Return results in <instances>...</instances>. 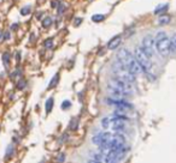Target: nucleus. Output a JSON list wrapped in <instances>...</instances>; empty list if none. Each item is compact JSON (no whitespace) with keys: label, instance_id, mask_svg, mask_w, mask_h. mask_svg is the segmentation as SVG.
<instances>
[{"label":"nucleus","instance_id":"24","mask_svg":"<svg viewBox=\"0 0 176 163\" xmlns=\"http://www.w3.org/2000/svg\"><path fill=\"white\" fill-rule=\"evenodd\" d=\"M64 9H65V7H64L63 5H60V4H59V5H58V13H59V14H60V13H63Z\"/></svg>","mask_w":176,"mask_h":163},{"label":"nucleus","instance_id":"7","mask_svg":"<svg viewBox=\"0 0 176 163\" xmlns=\"http://www.w3.org/2000/svg\"><path fill=\"white\" fill-rule=\"evenodd\" d=\"M121 36L120 35H117V36H115V37H112L110 41H109V43H108V48L111 49V51H113V49H116L120 43H121Z\"/></svg>","mask_w":176,"mask_h":163},{"label":"nucleus","instance_id":"30","mask_svg":"<svg viewBox=\"0 0 176 163\" xmlns=\"http://www.w3.org/2000/svg\"><path fill=\"white\" fill-rule=\"evenodd\" d=\"M64 160V156H59V158H58V161H63Z\"/></svg>","mask_w":176,"mask_h":163},{"label":"nucleus","instance_id":"6","mask_svg":"<svg viewBox=\"0 0 176 163\" xmlns=\"http://www.w3.org/2000/svg\"><path fill=\"white\" fill-rule=\"evenodd\" d=\"M141 47H143V51L150 55L151 58L157 53V51H156V41H154L153 37L150 36V35H148V36H145L143 39V44H141Z\"/></svg>","mask_w":176,"mask_h":163},{"label":"nucleus","instance_id":"4","mask_svg":"<svg viewBox=\"0 0 176 163\" xmlns=\"http://www.w3.org/2000/svg\"><path fill=\"white\" fill-rule=\"evenodd\" d=\"M112 72H113V75L117 77V78L123 79V80H125V82H128L130 84H134L135 80H136L135 79V75H133L130 71H128L120 60H116L113 63V65H112Z\"/></svg>","mask_w":176,"mask_h":163},{"label":"nucleus","instance_id":"16","mask_svg":"<svg viewBox=\"0 0 176 163\" xmlns=\"http://www.w3.org/2000/svg\"><path fill=\"white\" fill-rule=\"evenodd\" d=\"M51 25H52V18L51 17H46L42 21V26L44 28H50Z\"/></svg>","mask_w":176,"mask_h":163},{"label":"nucleus","instance_id":"11","mask_svg":"<svg viewBox=\"0 0 176 163\" xmlns=\"http://www.w3.org/2000/svg\"><path fill=\"white\" fill-rule=\"evenodd\" d=\"M170 53L176 54V34L170 39Z\"/></svg>","mask_w":176,"mask_h":163},{"label":"nucleus","instance_id":"31","mask_svg":"<svg viewBox=\"0 0 176 163\" xmlns=\"http://www.w3.org/2000/svg\"><path fill=\"white\" fill-rule=\"evenodd\" d=\"M1 40H2V33L0 31V41H1Z\"/></svg>","mask_w":176,"mask_h":163},{"label":"nucleus","instance_id":"2","mask_svg":"<svg viewBox=\"0 0 176 163\" xmlns=\"http://www.w3.org/2000/svg\"><path fill=\"white\" fill-rule=\"evenodd\" d=\"M156 51L157 53L162 55V56H168L170 54V39L166 36L164 31H159L157 33L156 37Z\"/></svg>","mask_w":176,"mask_h":163},{"label":"nucleus","instance_id":"26","mask_svg":"<svg viewBox=\"0 0 176 163\" xmlns=\"http://www.w3.org/2000/svg\"><path fill=\"white\" fill-rule=\"evenodd\" d=\"M82 22V19H81V18H76V19H75V25H78V24H80V23Z\"/></svg>","mask_w":176,"mask_h":163},{"label":"nucleus","instance_id":"21","mask_svg":"<svg viewBox=\"0 0 176 163\" xmlns=\"http://www.w3.org/2000/svg\"><path fill=\"white\" fill-rule=\"evenodd\" d=\"M12 152H13V146L10 145L9 148H7V150H6V157H9V156H11Z\"/></svg>","mask_w":176,"mask_h":163},{"label":"nucleus","instance_id":"5","mask_svg":"<svg viewBox=\"0 0 176 163\" xmlns=\"http://www.w3.org/2000/svg\"><path fill=\"white\" fill-rule=\"evenodd\" d=\"M109 85L117 88L118 90L123 91L127 96H129V95L133 94V84L125 82V80H123V79H120V78H117V77H115V78L111 79L110 82H109Z\"/></svg>","mask_w":176,"mask_h":163},{"label":"nucleus","instance_id":"14","mask_svg":"<svg viewBox=\"0 0 176 163\" xmlns=\"http://www.w3.org/2000/svg\"><path fill=\"white\" fill-rule=\"evenodd\" d=\"M52 107H53V98L51 97L46 101V113H50Z\"/></svg>","mask_w":176,"mask_h":163},{"label":"nucleus","instance_id":"15","mask_svg":"<svg viewBox=\"0 0 176 163\" xmlns=\"http://www.w3.org/2000/svg\"><path fill=\"white\" fill-rule=\"evenodd\" d=\"M105 19V16L104 14H94L93 17H92V21L95 23H99L101 21H104Z\"/></svg>","mask_w":176,"mask_h":163},{"label":"nucleus","instance_id":"13","mask_svg":"<svg viewBox=\"0 0 176 163\" xmlns=\"http://www.w3.org/2000/svg\"><path fill=\"white\" fill-rule=\"evenodd\" d=\"M58 80H59V75H55L53 77V79L50 82V84H48V89H52V88H55L57 84H58Z\"/></svg>","mask_w":176,"mask_h":163},{"label":"nucleus","instance_id":"9","mask_svg":"<svg viewBox=\"0 0 176 163\" xmlns=\"http://www.w3.org/2000/svg\"><path fill=\"white\" fill-rule=\"evenodd\" d=\"M168 7H169L168 4H165V5H159V6L154 10V14H162V13H164V12L168 10Z\"/></svg>","mask_w":176,"mask_h":163},{"label":"nucleus","instance_id":"25","mask_svg":"<svg viewBox=\"0 0 176 163\" xmlns=\"http://www.w3.org/2000/svg\"><path fill=\"white\" fill-rule=\"evenodd\" d=\"M9 39H10V33L7 31V33H5V35L2 36V40H4V41H6V40H9Z\"/></svg>","mask_w":176,"mask_h":163},{"label":"nucleus","instance_id":"19","mask_svg":"<svg viewBox=\"0 0 176 163\" xmlns=\"http://www.w3.org/2000/svg\"><path fill=\"white\" fill-rule=\"evenodd\" d=\"M45 48H47V49H50V48H52V46H53V40L52 39H47L46 41H45Z\"/></svg>","mask_w":176,"mask_h":163},{"label":"nucleus","instance_id":"28","mask_svg":"<svg viewBox=\"0 0 176 163\" xmlns=\"http://www.w3.org/2000/svg\"><path fill=\"white\" fill-rule=\"evenodd\" d=\"M17 28H18V25H17V24H13V25H12V26H11V29H12V30H16Z\"/></svg>","mask_w":176,"mask_h":163},{"label":"nucleus","instance_id":"29","mask_svg":"<svg viewBox=\"0 0 176 163\" xmlns=\"http://www.w3.org/2000/svg\"><path fill=\"white\" fill-rule=\"evenodd\" d=\"M88 163H101V162H98V161H95V160H90Z\"/></svg>","mask_w":176,"mask_h":163},{"label":"nucleus","instance_id":"32","mask_svg":"<svg viewBox=\"0 0 176 163\" xmlns=\"http://www.w3.org/2000/svg\"><path fill=\"white\" fill-rule=\"evenodd\" d=\"M40 163H44V162H40Z\"/></svg>","mask_w":176,"mask_h":163},{"label":"nucleus","instance_id":"10","mask_svg":"<svg viewBox=\"0 0 176 163\" xmlns=\"http://www.w3.org/2000/svg\"><path fill=\"white\" fill-rule=\"evenodd\" d=\"M101 163H118V161L115 160L113 157L109 156V155H104V156H103V160H101Z\"/></svg>","mask_w":176,"mask_h":163},{"label":"nucleus","instance_id":"18","mask_svg":"<svg viewBox=\"0 0 176 163\" xmlns=\"http://www.w3.org/2000/svg\"><path fill=\"white\" fill-rule=\"evenodd\" d=\"M110 121H111L110 116L104 118V119L101 120V125H103V127H104V128H108V127L110 126Z\"/></svg>","mask_w":176,"mask_h":163},{"label":"nucleus","instance_id":"22","mask_svg":"<svg viewBox=\"0 0 176 163\" xmlns=\"http://www.w3.org/2000/svg\"><path fill=\"white\" fill-rule=\"evenodd\" d=\"M69 106H70V102H69V101H64V102H63V104H62V108L68 109L69 108Z\"/></svg>","mask_w":176,"mask_h":163},{"label":"nucleus","instance_id":"17","mask_svg":"<svg viewBox=\"0 0 176 163\" xmlns=\"http://www.w3.org/2000/svg\"><path fill=\"white\" fill-rule=\"evenodd\" d=\"M169 22H170V18H169L168 16L161 17V18L158 19V24H159V25H165V24H168Z\"/></svg>","mask_w":176,"mask_h":163},{"label":"nucleus","instance_id":"3","mask_svg":"<svg viewBox=\"0 0 176 163\" xmlns=\"http://www.w3.org/2000/svg\"><path fill=\"white\" fill-rule=\"evenodd\" d=\"M133 54L135 56L138 64L143 68V73L151 71V68H152V60H151V59H152V58L143 51V47H136V48L134 49V53H133Z\"/></svg>","mask_w":176,"mask_h":163},{"label":"nucleus","instance_id":"27","mask_svg":"<svg viewBox=\"0 0 176 163\" xmlns=\"http://www.w3.org/2000/svg\"><path fill=\"white\" fill-rule=\"evenodd\" d=\"M51 5H52L53 7H55V6H58V4H57V1H55V0H53V1L51 2Z\"/></svg>","mask_w":176,"mask_h":163},{"label":"nucleus","instance_id":"8","mask_svg":"<svg viewBox=\"0 0 176 163\" xmlns=\"http://www.w3.org/2000/svg\"><path fill=\"white\" fill-rule=\"evenodd\" d=\"M103 133H104V132L97 133V134H94V136H93V138H92L93 143H94L95 145H98V146L100 145V143H101V139H103Z\"/></svg>","mask_w":176,"mask_h":163},{"label":"nucleus","instance_id":"12","mask_svg":"<svg viewBox=\"0 0 176 163\" xmlns=\"http://www.w3.org/2000/svg\"><path fill=\"white\" fill-rule=\"evenodd\" d=\"M2 63H4L5 67H9V65H10V54L7 52H5L2 54Z\"/></svg>","mask_w":176,"mask_h":163},{"label":"nucleus","instance_id":"23","mask_svg":"<svg viewBox=\"0 0 176 163\" xmlns=\"http://www.w3.org/2000/svg\"><path fill=\"white\" fill-rule=\"evenodd\" d=\"M24 85H25V82H24V80H21V82L17 84V88H18L20 90H22L23 88H24Z\"/></svg>","mask_w":176,"mask_h":163},{"label":"nucleus","instance_id":"20","mask_svg":"<svg viewBox=\"0 0 176 163\" xmlns=\"http://www.w3.org/2000/svg\"><path fill=\"white\" fill-rule=\"evenodd\" d=\"M29 12H30V6H25V7H23L21 10V14L22 16H27Z\"/></svg>","mask_w":176,"mask_h":163},{"label":"nucleus","instance_id":"1","mask_svg":"<svg viewBox=\"0 0 176 163\" xmlns=\"http://www.w3.org/2000/svg\"><path fill=\"white\" fill-rule=\"evenodd\" d=\"M117 60H120L122 64L124 65V67L130 71L133 75H139V73H143V68L140 67V65L138 64L134 54H132L128 49H120V52L117 53Z\"/></svg>","mask_w":176,"mask_h":163}]
</instances>
